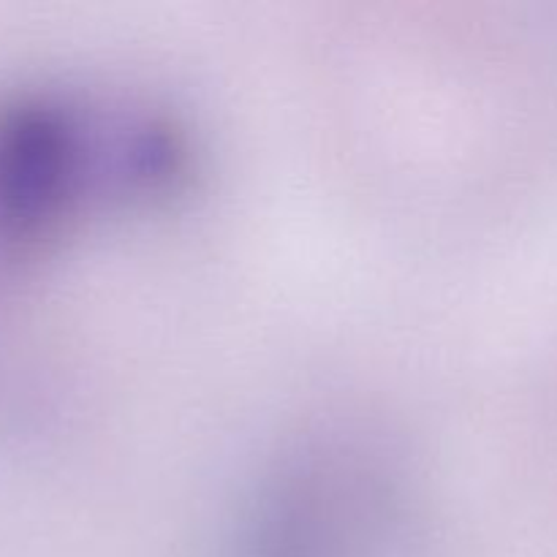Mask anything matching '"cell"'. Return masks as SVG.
I'll use <instances>...</instances> for the list:
<instances>
[{"label":"cell","instance_id":"6da1fadb","mask_svg":"<svg viewBox=\"0 0 557 557\" xmlns=\"http://www.w3.org/2000/svg\"><path fill=\"white\" fill-rule=\"evenodd\" d=\"M150 152L103 145L71 109L49 101H20L0 112V234L27 237L69 210L96 180L139 177L123 161Z\"/></svg>","mask_w":557,"mask_h":557}]
</instances>
